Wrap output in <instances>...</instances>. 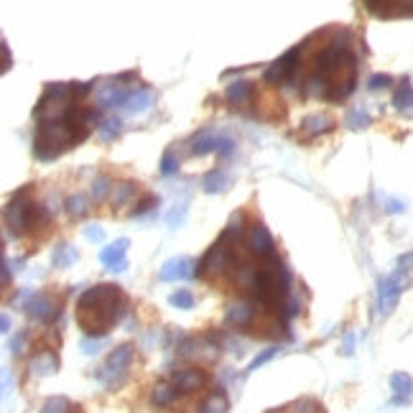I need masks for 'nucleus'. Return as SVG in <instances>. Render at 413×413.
I'll list each match as a JSON object with an SVG mask.
<instances>
[{"instance_id": "obj_39", "label": "nucleus", "mask_w": 413, "mask_h": 413, "mask_svg": "<svg viewBox=\"0 0 413 413\" xmlns=\"http://www.w3.org/2000/svg\"><path fill=\"white\" fill-rule=\"evenodd\" d=\"M10 281V268H8V261H3V283Z\"/></svg>"}, {"instance_id": "obj_32", "label": "nucleus", "mask_w": 413, "mask_h": 413, "mask_svg": "<svg viewBox=\"0 0 413 413\" xmlns=\"http://www.w3.org/2000/svg\"><path fill=\"white\" fill-rule=\"evenodd\" d=\"M153 207H159V196H156V194L143 196V199L136 204V210H133V217H140V215H145V212H151Z\"/></svg>"}, {"instance_id": "obj_15", "label": "nucleus", "mask_w": 413, "mask_h": 413, "mask_svg": "<svg viewBox=\"0 0 413 413\" xmlns=\"http://www.w3.org/2000/svg\"><path fill=\"white\" fill-rule=\"evenodd\" d=\"M334 128V120L329 115H309L301 123V131L306 133L309 138H317V136H324Z\"/></svg>"}, {"instance_id": "obj_10", "label": "nucleus", "mask_w": 413, "mask_h": 413, "mask_svg": "<svg viewBox=\"0 0 413 413\" xmlns=\"http://www.w3.org/2000/svg\"><path fill=\"white\" fill-rule=\"evenodd\" d=\"M171 383L179 388V393H194V391H202L204 385H207V372L199 368H184V370H176L174 375H171Z\"/></svg>"}, {"instance_id": "obj_36", "label": "nucleus", "mask_w": 413, "mask_h": 413, "mask_svg": "<svg viewBox=\"0 0 413 413\" xmlns=\"http://www.w3.org/2000/svg\"><path fill=\"white\" fill-rule=\"evenodd\" d=\"M391 77L388 74H375V77H370V89H383V87H391Z\"/></svg>"}, {"instance_id": "obj_14", "label": "nucleus", "mask_w": 413, "mask_h": 413, "mask_svg": "<svg viewBox=\"0 0 413 413\" xmlns=\"http://www.w3.org/2000/svg\"><path fill=\"white\" fill-rule=\"evenodd\" d=\"M225 100L230 102V105H250V102L255 100V85L247 80H238L232 82V85H227L225 89Z\"/></svg>"}, {"instance_id": "obj_7", "label": "nucleus", "mask_w": 413, "mask_h": 413, "mask_svg": "<svg viewBox=\"0 0 413 413\" xmlns=\"http://www.w3.org/2000/svg\"><path fill=\"white\" fill-rule=\"evenodd\" d=\"M245 247H247V250H250L253 255H258L261 261H270V258H275L273 235H270L268 227L261 225V222H255V225H250V230L245 232Z\"/></svg>"}, {"instance_id": "obj_20", "label": "nucleus", "mask_w": 413, "mask_h": 413, "mask_svg": "<svg viewBox=\"0 0 413 413\" xmlns=\"http://www.w3.org/2000/svg\"><path fill=\"white\" fill-rule=\"evenodd\" d=\"M133 199H136V184H131V182L115 184L113 194H110V204H113V210H120V207H125V204H131Z\"/></svg>"}, {"instance_id": "obj_33", "label": "nucleus", "mask_w": 413, "mask_h": 413, "mask_svg": "<svg viewBox=\"0 0 413 413\" xmlns=\"http://www.w3.org/2000/svg\"><path fill=\"white\" fill-rule=\"evenodd\" d=\"M117 133H120V120H117V117H110V120H105V123H102V128H100L102 140H113Z\"/></svg>"}, {"instance_id": "obj_12", "label": "nucleus", "mask_w": 413, "mask_h": 413, "mask_svg": "<svg viewBox=\"0 0 413 413\" xmlns=\"http://www.w3.org/2000/svg\"><path fill=\"white\" fill-rule=\"evenodd\" d=\"M194 273V263L189 258H171V261L164 263L159 278L161 281H184V278H191Z\"/></svg>"}, {"instance_id": "obj_35", "label": "nucleus", "mask_w": 413, "mask_h": 413, "mask_svg": "<svg viewBox=\"0 0 413 413\" xmlns=\"http://www.w3.org/2000/svg\"><path fill=\"white\" fill-rule=\"evenodd\" d=\"M294 413H319V403L312 398H306V400H298L296 403V411Z\"/></svg>"}, {"instance_id": "obj_40", "label": "nucleus", "mask_w": 413, "mask_h": 413, "mask_svg": "<svg viewBox=\"0 0 413 413\" xmlns=\"http://www.w3.org/2000/svg\"><path fill=\"white\" fill-rule=\"evenodd\" d=\"M0 326H3V332H10V319H8L6 314H3V319H0Z\"/></svg>"}, {"instance_id": "obj_19", "label": "nucleus", "mask_w": 413, "mask_h": 413, "mask_svg": "<svg viewBox=\"0 0 413 413\" xmlns=\"http://www.w3.org/2000/svg\"><path fill=\"white\" fill-rule=\"evenodd\" d=\"M57 368H59V360L54 352H38L31 360V372L34 375H51V372H57Z\"/></svg>"}, {"instance_id": "obj_22", "label": "nucleus", "mask_w": 413, "mask_h": 413, "mask_svg": "<svg viewBox=\"0 0 413 413\" xmlns=\"http://www.w3.org/2000/svg\"><path fill=\"white\" fill-rule=\"evenodd\" d=\"M151 102H153L151 89H136V92L128 94L125 108L131 110V113H143V110H148V105H151Z\"/></svg>"}, {"instance_id": "obj_23", "label": "nucleus", "mask_w": 413, "mask_h": 413, "mask_svg": "<svg viewBox=\"0 0 413 413\" xmlns=\"http://www.w3.org/2000/svg\"><path fill=\"white\" fill-rule=\"evenodd\" d=\"M227 187H230V176L222 168H215V171H210V174L204 176V191H210V194L225 191Z\"/></svg>"}, {"instance_id": "obj_2", "label": "nucleus", "mask_w": 413, "mask_h": 413, "mask_svg": "<svg viewBox=\"0 0 413 413\" xmlns=\"http://www.w3.org/2000/svg\"><path fill=\"white\" fill-rule=\"evenodd\" d=\"M240 235H242V230H240V219H238V222H232V225L227 227L222 235H219L217 242L207 250V255L202 258V263L196 266V273L199 275H222V273H227V270L232 268V263H235V253H232V250L238 247Z\"/></svg>"}, {"instance_id": "obj_9", "label": "nucleus", "mask_w": 413, "mask_h": 413, "mask_svg": "<svg viewBox=\"0 0 413 413\" xmlns=\"http://www.w3.org/2000/svg\"><path fill=\"white\" fill-rule=\"evenodd\" d=\"M26 314H29L34 321H54L59 317V306L51 296L29 294V301H26Z\"/></svg>"}, {"instance_id": "obj_24", "label": "nucleus", "mask_w": 413, "mask_h": 413, "mask_svg": "<svg viewBox=\"0 0 413 413\" xmlns=\"http://www.w3.org/2000/svg\"><path fill=\"white\" fill-rule=\"evenodd\" d=\"M74 411H80V408H74L72 400L64 398V396H54V398H49L41 406V413H74Z\"/></svg>"}, {"instance_id": "obj_27", "label": "nucleus", "mask_w": 413, "mask_h": 413, "mask_svg": "<svg viewBox=\"0 0 413 413\" xmlns=\"http://www.w3.org/2000/svg\"><path fill=\"white\" fill-rule=\"evenodd\" d=\"M77 261V253H74V247L69 245H59L51 255V263H54V268H66V266H72Z\"/></svg>"}, {"instance_id": "obj_6", "label": "nucleus", "mask_w": 413, "mask_h": 413, "mask_svg": "<svg viewBox=\"0 0 413 413\" xmlns=\"http://www.w3.org/2000/svg\"><path fill=\"white\" fill-rule=\"evenodd\" d=\"M298 61H301V49L286 51L278 61H273V64L266 69L263 80L268 82V85H286V82L294 80V74L298 72Z\"/></svg>"}, {"instance_id": "obj_3", "label": "nucleus", "mask_w": 413, "mask_h": 413, "mask_svg": "<svg viewBox=\"0 0 413 413\" xmlns=\"http://www.w3.org/2000/svg\"><path fill=\"white\" fill-rule=\"evenodd\" d=\"M34 199H31V187L15 191L13 199L8 202L6 212H3V219H6V227L13 235H21V232L31 230V217H34Z\"/></svg>"}, {"instance_id": "obj_31", "label": "nucleus", "mask_w": 413, "mask_h": 413, "mask_svg": "<svg viewBox=\"0 0 413 413\" xmlns=\"http://www.w3.org/2000/svg\"><path fill=\"white\" fill-rule=\"evenodd\" d=\"M275 355H278V347H268V349H263L261 355H255V357H253V363L247 365V372H255V370L263 368V365L268 363V360H273Z\"/></svg>"}, {"instance_id": "obj_16", "label": "nucleus", "mask_w": 413, "mask_h": 413, "mask_svg": "<svg viewBox=\"0 0 413 413\" xmlns=\"http://www.w3.org/2000/svg\"><path fill=\"white\" fill-rule=\"evenodd\" d=\"M391 388L396 393V403H406L413 393V380L408 372H393L391 375Z\"/></svg>"}, {"instance_id": "obj_28", "label": "nucleus", "mask_w": 413, "mask_h": 413, "mask_svg": "<svg viewBox=\"0 0 413 413\" xmlns=\"http://www.w3.org/2000/svg\"><path fill=\"white\" fill-rule=\"evenodd\" d=\"M345 123L349 125V128H368L370 125V115H368V110L363 108H355V110H349L347 117H345Z\"/></svg>"}, {"instance_id": "obj_34", "label": "nucleus", "mask_w": 413, "mask_h": 413, "mask_svg": "<svg viewBox=\"0 0 413 413\" xmlns=\"http://www.w3.org/2000/svg\"><path fill=\"white\" fill-rule=\"evenodd\" d=\"M85 238H87L89 242H102V240H105V232H102L100 225H87L85 227Z\"/></svg>"}, {"instance_id": "obj_29", "label": "nucleus", "mask_w": 413, "mask_h": 413, "mask_svg": "<svg viewBox=\"0 0 413 413\" xmlns=\"http://www.w3.org/2000/svg\"><path fill=\"white\" fill-rule=\"evenodd\" d=\"M168 304L176 306V309H191V306H194V296H191V291L182 289L168 296Z\"/></svg>"}, {"instance_id": "obj_21", "label": "nucleus", "mask_w": 413, "mask_h": 413, "mask_svg": "<svg viewBox=\"0 0 413 413\" xmlns=\"http://www.w3.org/2000/svg\"><path fill=\"white\" fill-rule=\"evenodd\" d=\"M64 207H66V215L72 219H82L85 215L89 212V196H85V194H72L69 199L64 202Z\"/></svg>"}, {"instance_id": "obj_37", "label": "nucleus", "mask_w": 413, "mask_h": 413, "mask_svg": "<svg viewBox=\"0 0 413 413\" xmlns=\"http://www.w3.org/2000/svg\"><path fill=\"white\" fill-rule=\"evenodd\" d=\"M23 340H26V332H18V334H15V337H13V342H10V349H13V352H15V355H21V352H23Z\"/></svg>"}, {"instance_id": "obj_26", "label": "nucleus", "mask_w": 413, "mask_h": 413, "mask_svg": "<svg viewBox=\"0 0 413 413\" xmlns=\"http://www.w3.org/2000/svg\"><path fill=\"white\" fill-rule=\"evenodd\" d=\"M113 189H115V184H113V179H110V176H97V179L92 182V199H94V204H100L105 196L113 194Z\"/></svg>"}, {"instance_id": "obj_38", "label": "nucleus", "mask_w": 413, "mask_h": 413, "mask_svg": "<svg viewBox=\"0 0 413 413\" xmlns=\"http://www.w3.org/2000/svg\"><path fill=\"white\" fill-rule=\"evenodd\" d=\"M82 349L87 352V355H92V352H97V342H89V340H85L82 342Z\"/></svg>"}, {"instance_id": "obj_4", "label": "nucleus", "mask_w": 413, "mask_h": 413, "mask_svg": "<svg viewBox=\"0 0 413 413\" xmlns=\"http://www.w3.org/2000/svg\"><path fill=\"white\" fill-rule=\"evenodd\" d=\"M131 363H133V347L131 345H120V347H115L108 355V360H105L102 370L97 372V377H100L102 383L117 385L125 377V372H128Z\"/></svg>"}, {"instance_id": "obj_5", "label": "nucleus", "mask_w": 413, "mask_h": 413, "mask_svg": "<svg viewBox=\"0 0 413 413\" xmlns=\"http://www.w3.org/2000/svg\"><path fill=\"white\" fill-rule=\"evenodd\" d=\"M406 270H396L393 275L383 278V281L377 283V314L385 317V314H391L398 304L400 294L406 289Z\"/></svg>"}, {"instance_id": "obj_8", "label": "nucleus", "mask_w": 413, "mask_h": 413, "mask_svg": "<svg viewBox=\"0 0 413 413\" xmlns=\"http://www.w3.org/2000/svg\"><path fill=\"white\" fill-rule=\"evenodd\" d=\"M189 151L194 153V156H204V153H212V151H217L219 156H230L235 151V143H232L230 138H219L202 131L189 140Z\"/></svg>"}, {"instance_id": "obj_17", "label": "nucleus", "mask_w": 413, "mask_h": 413, "mask_svg": "<svg viewBox=\"0 0 413 413\" xmlns=\"http://www.w3.org/2000/svg\"><path fill=\"white\" fill-rule=\"evenodd\" d=\"M176 393H179V388L174 383H159L151 393V403L156 408H166L176 400Z\"/></svg>"}, {"instance_id": "obj_11", "label": "nucleus", "mask_w": 413, "mask_h": 413, "mask_svg": "<svg viewBox=\"0 0 413 413\" xmlns=\"http://www.w3.org/2000/svg\"><path fill=\"white\" fill-rule=\"evenodd\" d=\"M125 253H128V240L125 238H120V240H115L113 245H108L105 250L100 253V261L108 266L110 270H125L128 268V261H125Z\"/></svg>"}, {"instance_id": "obj_13", "label": "nucleus", "mask_w": 413, "mask_h": 413, "mask_svg": "<svg viewBox=\"0 0 413 413\" xmlns=\"http://www.w3.org/2000/svg\"><path fill=\"white\" fill-rule=\"evenodd\" d=\"M255 321V306L250 301H235L227 309V324L238 326V329H247Z\"/></svg>"}, {"instance_id": "obj_30", "label": "nucleus", "mask_w": 413, "mask_h": 413, "mask_svg": "<svg viewBox=\"0 0 413 413\" xmlns=\"http://www.w3.org/2000/svg\"><path fill=\"white\" fill-rule=\"evenodd\" d=\"M179 171V159L174 156V151L168 148L166 153H164V159H161V174L164 176H171Z\"/></svg>"}, {"instance_id": "obj_25", "label": "nucleus", "mask_w": 413, "mask_h": 413, "mask_svg": "<svg viewBox=\"0 0 413 413\" xmlns=\"http://www.w3.org/2000/svg\"><path fill=\"white\" fill-rule=\"evenodd\" d=\"M227 408H230V403H227L225 393H212L210 398L202 403L199 413H227Z\"/></svg>"}, {"instance_id": "obj_18", "label": "nucleus", "mask_w": 413, "mask_h": 413, "mask_svg": "<svg viewBox=\"0 0 413 413\" xmlns=\"http://www.w3.org/2000/svg\"><path fill=\"white\" fill-rule=\"evenodd\" d=\"M393 105H396L398 113H408V115H413V85L408 80L400 82V87L396 89V94H393Z\"/></svg>"}, {"instance_id": "obj_1", "label": "nucleus", "mask_w": 413, "mask_h": 413, "mask_svg": "<svg viewBox=\"0 0 413 413\" xmlns=\"http://www.w3.org/2000/svg\"><path fill=\"white\" fill-rule=\"evenodd\" d=\"M125 298L117 286L113 283H100L92 286L77 301V324L85 329L89 337H105L123 317Z\"/></svg>"}]
</instances>
